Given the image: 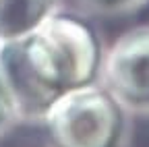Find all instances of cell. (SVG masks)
Instances as JSON below:
<instances>
[{
	"label": "cell",
	"instance_id": "obj_5",
	"mask_svg": "<svg viewBox=\"0 0 149 147\" xmlns=\"http://www.w3.org/2000/svg\"><path fill=\"white\" fill-rule=\"evenodd\" d=\"M19 124V116H17V110L13 104V98L8 93V89L4 85V79L0 75V135H4L6 131Z\"/></svg>",
	"mask_w": 149,
	"mask_h": 147
},
{
	"label": "cell",
	"instance_id": "obj_4",
	"mask_svg": "<svg viewBox=\"0 0 149 147\" xmlns=\"http://www.w3.org/2000/svg\"><path fill=\"white\" fill-rule=\"evenodd\" d=\"M54 0H0V44L17 42L40 27Z\"/></svg>",
	"mask_w": 149,
	"mask_h": 147
},
{
	"label": "cell",
	"instance_id": "obj_6",
	"mask_svg": "<svg viewBox=\"0 0 149 147\" xmlns=\"http://www.w3.org/2000/svg\"><path fill=\"white\" fill-rule=\"evenodd\" d=\"M93 4L102 10H110V13H120V10H128L137 6V0H91Z\"/></svg>",
	"mask_w": 149,
	"mask_h": 147
},
{
	"label": "cell",
	"instance_id": "obj_2",
	"mask_svg": "<svg viewBox=\"0 0 149 147\" xmlns=\"http://www.w3.org/2000/svg\"><path fill=\"white\" fill-rule=\"evenodd\" d=\"M130 118L114 95L95 81L60 93L40 124L48 147H128Z\"/></svg>",
	"mask_w": 149,
	"mask_h": 147
},
{
	"label": "cell",
	"instance_id": "obj_3",
	"mask_svg": "<svg viewBox=\"0 0 149 147\" xmlns=\"http://www.w3.org/2000/svg\"><path fill=\"white\" fill-rule=\"evenodd\" d=\"M97 83L130 116H149V25L120 33L104 54Z\"/></svg>",
	"mask_w": 149,
	"mask_h": 147
},
{
	"label": "cell",
	"instance_id": "obj_1",
	"mask_svg": "<svg viewBox=\"0 0 149 147\" xmlns=\"http://www.w3.org/2000/svg\"><path fill=\"white\" fill-rule=\"evenodd\" d=\"M102 54L97 35L72 17H48L25 38L0 44V75L19 122L40 124L60 93L95 83Z\"/></svg>",
	"mask_w": 149,
	"mask_h": 147
}]
</instances>
